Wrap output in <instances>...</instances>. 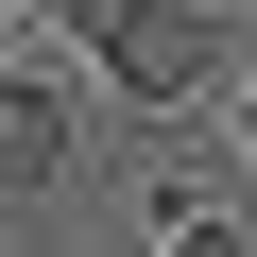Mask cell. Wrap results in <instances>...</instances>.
Segmentation results:
<instances>
[{
	"label": "cell",
	"instance_id": "obj_2",
	"mask_svg": "<svg viewBox=\"0 0 257 257\" xmlns=\"http://www.w3.org/2000/svg\"><path fill=\"white\" fill-rule=\"evenodd\" d=\"M0 189H18V206L69 189V86H35V69L0 86Z\"/></svg>",
	"mask_w": 257,
	"mask_h": 257
},
{
	"label": "cell",
	"instance_id": "obj_5",
	"mask_svg": "<svg viewBox=\"0 0 257 257\" xmlns=\"http://www.w3.org/2000/svg\"><path fill=\"white\" fill-rule=\"evenodd\" d=\"M240 155H257V86H240Z\"/></svg>",
	"mask_w": 257,
	"mask_h": 257
},
{
	"label": "cell",
	"instance_id": "obj_1",
	"mask_svg": "<svg viewBox=\"0 0 257 257\" xmlns=\"http://www.w3.org/2000/svg\"><path fill=\"white\" fill-rule=\"evenodd\" d=\"M86 52H103V103H138V120H189L206 86H240V35H223V0H120Z\"/></svg>",
	"mask_w": 257,
	"mask_h": 257
},
{
	"label": "cell",
	"instance_id": "obj_4",
	"mask_svg": "<svg viewBox=\"0 0 257 257\" xmlns=\"http://www.w3.org/2000/svg\"><path fill=\"white\" fill-rule=\"evenodd\" d=\"M18 18H69V35H103V18H120V0H18Z\"/></svg>",
	"mask_w": 257,
	"mask_h": 257
},
{
	"label": "cell",
	"instance_id": "obj_3",
	"mask_svg": "<svg viewBox=\"0 0 257 257\" xmlns=\"http://www.w3.org/2000/svg\"><path fill=\"white\" fill-rule=\"evenodd\" d=\"M155 257H257V240H240V223H223V206H189V223H172V240H155Z\"/></svg>",
	"mask_w": 257,
	"mask_h": 257
}]
</instances>
